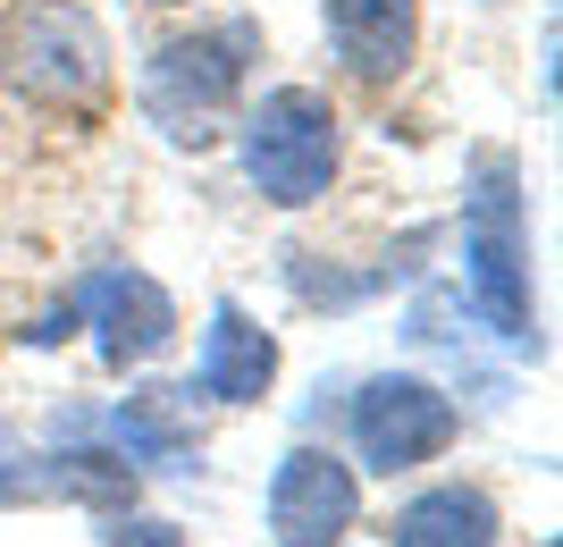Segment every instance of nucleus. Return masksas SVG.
Listing matches in <instances>:
<instances>
[{
    "mask_svg": "<svg viewBox=\"0 0 563 547\" xmlns=\"http://www.w3.org/2000/svg\"><path fill=\"white\" fill-rule=\"evenodd\" d=\"M329 34L353 76L387 85L412 59V0H329Z\"/></svg>",
    "mask_w": 563,
    "mask_h": 547,
    "instance_id": "nucleus-5",
    "label": "nucleus"
},
{
    "mask_svg": "<svg viewBox=\"0 0 563 547\" xmlns=\"http://www.w3.org/2000/svg\"><path fill=\"white\" fill-rule=\"evenodd\" d=\"M0 76L34 101H101L110 68H101V34L85 9L68 0H18L9 18H0Z\"/></svg>",
    "mask_w": 563,
    "mask_h": 547,
    "instance_id": "nucleus-1",
    "label": "nucleus"
},
{
    "mask_svg": "<svg viewBox=\"0 0 563 547\" xmlns=\"http://www.w3.org/2000/svg\"><path fill=\"white\" fill-rule=\"evenodd\" d=\"M488 497H463V489H438V497H421L412 514H404L396 547H488Z\"/></svg>",
    "mask_w": 563,
    "mask_h": 547,
    "instance_id": "nucleus-6",
    "label": "nucleus"
},
{
    "mask_svg": "<svg viewBox=\"0 0 563 547\" xmlns=\"http://www.w3.org/2000/svg\"><path fill=\"white\" fill-rule=\"evenodd\" d=\"M269 523L286 547H329L353 523V480L336 455H286L278 489H269Z\"/></svg>",
    "mask_w": 563,
    "mask_h": 547,
    "instance_id": "nucleus-3",
    "label": "nucleus"
},
{
    "mask_svg": "<svg viewBox=\"0 0 563 547\" xmlns=\"http://www.w3.org/2000/svg\"><path fill=\"white\" fill-rule=\"evenodd\" d=\"M329 168H336V119L311 94H278L253 119V177L278 203H311L329 186Z\"/></svg>",
    "mask_w": 563,
    "mask_h": 547,
    "instance_id": "nucleus-2",
    "label": "nucleus"
},
{
    "mask_svg": "<svg viewBox=\"0 0 563 547\" xmlns=\"http://www.w3.org/2000/svg\"><path fill=\"white\" fill-rule=\"evenodd\" d=\"M446 405L429 396L421 380H378L371 396H362V447L396 472V463H412V455H429V447H446Z\"/></svg>",
    "mask_w": 563,
    "mask_h": 547,
    "instance_id": "nucleus-4",
    "label": "nucleus"
}]
</instances>
